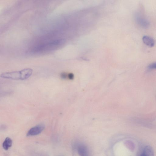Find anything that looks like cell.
<instances>
[{"mask_svg": "<svg viewBox=\"0 0 156 156\" xmlns=\"http://www.w3.org/2000/svg\"><path fill=\"white\" fill-rule=\"evenodd\" d=\"M33 70L30 68H25L21 71L7 72L1 75L3 79L17 81L27 79L32 75Z\"/></svg>", "mask_w": 156, "mask_h": 156, "instance_id": "cell-1", "label": "cell"}, {"mask_svg": "<svg viewBox=\"0 0 156 156\" xmlns=\"http://www.w3.org/2000/svg\"><path fill=\"white\" fill-rule=\"evenodd\" d=\"M45 126L43 125H40L33 127L29 130L27 134L28 136H33L40 134L44 130Z\"/></svg>", "mask_w": 156, "mask_h": 156, "instance_id": "cell-2", "label": "cell"}, {"mask_svg": "<svg viewBox=\"0 0 156 156\" xmlns=\"http://www.w3.org/2000/svg\"><path fill=\"white\" fill-rule=\"evenodd\" d=\"M143 43L146 45L152 47L154 46L155 41L152 37L148 36H144L142 38Z\"/></svg>", "mask_w": 156, "mask_h": 156, "instance_id": "cell-3", "label": "cell"}, {"mask_svg": "<svg viewBox=\"0 0 156 156\" xmlns=\"http://www.w3.org/2000/svg\"><path fill=\"white\" fill-rule=\"evenodd\" d=\"M154 151L150 146H147L144 148L141 156L153 155Z\"/></svg>", "mask_w": 156, "mask_h": 156, "instance_id": "cell-4", "label": "cell"}, {"mask_svg": "<svg viewBox=\"0 0 156 156\" xmlns=\"http://www.w3.org/2000/svg\"><path fill=\"white\" fill-rule=\"evenodd\" d=\"M12 144V141L10 138H6L3 144V148L5 150H7L10 148Z\"/></svg>", "mask_w": 156, "mask_h": 156, "instance_id": "cell-5", "label": "cell"}, {"mask_svg": "<svg viewBox=\"0 0 156 156\" xmlns=\"http://www.w3.org/2000/svg\"><path fill=\"white\" fill-rule=\"evenodd\" d=\"M78 152L81 156H86L87 155V151L85 146L81 145L78 148Z\"/></svg>", "mask_w": 156, "mask_h": 156, "instance_id": "cell-6", "label": "cell"}, {"mask_svg": "<svg viewBox=\"0 0 156 156\" xmlns=\"http://www.w3.org/2000/svg\"><path fill=\"white\" fill-rule=\"evenodd\" d=\"M149 70H156V62H154L150 64L148 67Z\"/></svg>", "mask_w": 156, "mask_h": 156, "instance_id": "cell-7", "label": "cell"}]
</instances>
